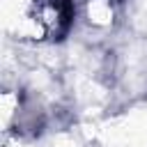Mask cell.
<instances>
[{
	"instance_id": "1",
	"label": "cell",
	"mask_w": 147,
	"mask_h": 147,
	"mask_svg": "<svg viewBox=\"0 0 147 147\" xmlns=\"http://www.w3.org/2000/svg\"><path fill=\"white\" fill-rule=\"evenodd\" d=\"M37 18L48 39H62L74 21L71 0H37Z\"/></svg>"
}]
</instances>
